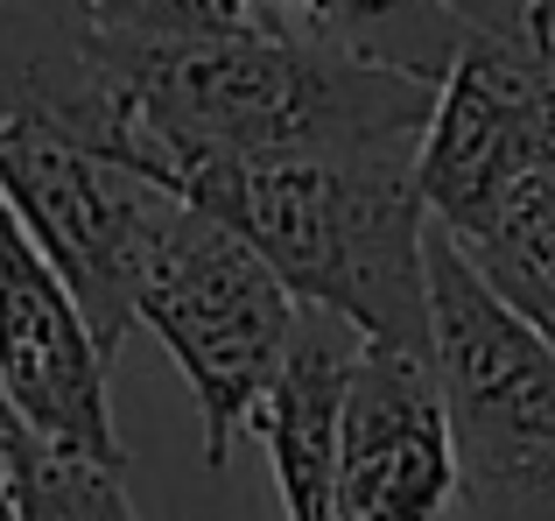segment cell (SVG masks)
Segmentation results:
<instances>
[{
  "label": "cell",
  "mask_w": 555,
  "mask_h": 521,
  "mask_svg": "<svg viewBox=\"0 0 555 521\" xmlns=\"http://www.w3.org/2000/svg\"><path fill=\"white\" fill-rule=\"evenodd\" d=\"M120 163L169 191L211 163H415L436 85L282 14L177 42L106 36Z\"/></svg>",
  "instance_id": "cell-1"
},
{
  "label": "cell",
  "mask_w": 555,
  "mask_h": 521,
  "mask_svg": "<svg viewBox=\"0 0 555 521\" xmlns=\"http://www.w3.org/2000/svg\"><path fill=\"white\" fill-rule=\"evenodd\" d=\"M359 345L429 353V205L415 163H211L169 183Z\"/></svg>",
  "instance_id": "cell-2"
},
{
  "label": "cell",
  "mask_w": 555,
  "mask_h": 521,
  "mask_svg": "<svg viewBox=\"0 0 555 521\" xmlns=\"http://www.w3.org/2000/svg\"><path fill=\"white\" fill-rule=\"evenodd\" d=\"M429 359L464 521H555V345L429 226Z\"/></svg>",
  "instance_id": "cell-3"
},
{
  "label": "cell",
  "mask_w": 555,
  "mask_h": 521,
  "mask_svg": "<svg viewBox=\"0 0 555 521\" xmlns=\"http://www.w3.org/2000/svg\"><path fill=\"white\" fill-rule=\"evenodd\" d=\"M302 303L282 289V275L246 247L211 212L169 198L155 247L141 260L134 325L155 331L177 373L190 381L204 423V466L225 472L232 444L260 423L288 353L302 339Z\"/></svg>",
  "instance_id": "cell-4"
},
{
  "label": "cell",
  "mask_w": 555,
  "mask_h": 521,
  "mask_svg": "<svg viewBox=\"0 0 555 521\" xmlns=\"http://www.w3.org/2000/svg\"><path fill=\"white\" fill-rule=\"evenodd\" d=\"M0 198L28 226V240L50 254V268L78 289L99 345L120 359V345L134 339L141 260L155 247L169 191L99 155L70 127L0 99Z\"/></svg>",
  "instance_id": "cell-5"
},
{
  "label": "cell",
  "mask_w": 555,
  "mask_h": 521,
  "mask_svg": "<svg viewBox=\"0 0 555 521\" xmlns=\"http://www.w3.org/2000/svg\"><path fill=\"white\" fill-rule=\"evenodd\" d=\"M113 353L99 345L78 289L28 240L14 205L0 198V409L28 437L70 458L127 472V444L113 430Z\"/></svg>",
  "instance_id": "cell-6"
},
{
  "label": "cell",
  "mask_w": 555,
  "mask_h": 521,
  "mask_svg": "<svg viewBox=\"0 0 555 521\" xmlns=\"http://www.w3.org/2000/svg\"><path fill=\"white\" fill-rule=\"evenodd\" d=\"M457 500V444L429 353L359 345L338 395V514L443 521Z\"/></svg>",
  "instance_id": "cell-7"
},
{
  "label": "cell",
  "mask_w": 555,
  "mask_h": 521,
  "mask_svg": "<svg viewBox=\"0 0 555 521\" xmlns=\"http://www.w3.org/2000/svg\"><path fill=\"white\" fill-rule=\"evenodd\" d=\"M338 317H302V339L260 409V444L274 466V494L288 521H345L338 514V395L359 345L338 339Z\"/></svg>",
  "instance_id": "cell-8"
},
{
  "label": "cell",
  "mask_w": 555,
  "mask_h": 521,
  "mask_svg": "<svg viewBox=\"0 0 555 521\" xmlns=\"http://www.w3.org/2000/svg\"><path fill=\"white\" fill-rule=\"evenodd\" d=\"M443 240L472 260L478 282L506 310H520L555 345V141L492 191V205L464 233H443Z\"/></svg>",
  "instance_id": "cell-9"
},
{
  "label": "cell",
  "mask_w": 555,
  "mask_h": 521,
  "mask_svg": "<svg viewBox=\"0 0 555 521\" xmlns=\"http://www.w3.org/2000/svg\"><path fill=\"white\" fill-rule=\"evenodd\" d=\"M0 452H8V508L14 521H141L127 500V472H106L92 458H70L56 444L28 437L22 423H0Z\"/></svg>",
  "instance_id": "cell-10"
},
{
  "label": "cell",
  "mask_w": 555,
  "mask_h": 521,
  "mask_svg": "<svg viewBox=\"0 0 555 521\" xmlns=\"http://www.w3.org/2000/svg\"><path fill=\"white\" fill-rule=\"evenodd\" d=\"M92 22L106 36H134V42H177V36H211V28L240 22V0H85Z\"/></svg>",
  "instance_id": "cell-11"
},
{
  "label": "cell",
  "mask_w": 555,
  "mask_h": 521,
  "mask_svg": "<svg viewBox=\"0 0 555 521\" xmlns=\"http://www.w3.org/2000/svg\"><path fill=\"white\" fill-rule=\"evenodd\" d=\"M450 8H457V14H464L472 28H514L528 0H450Z\"/></svg>",
  "instance_id": "cell-12"
},
{
  "label": "cell",
  "mask_w": 555,
  "mask_h": 521,
  "mask_svg": "<svg viewBox=\"0 0 555 521\" xmlns=\"http://www.w3.org/2000/svg\"><path fill=\"white\" fill-rule=\"evenodd\" d=\"M0 8H42V14H56V8H85V0H0ZM92 14V8H85Z\"/></svg>",
  "instance_id": "cell-13"
},
{
  "label": "cell",
  "mask_w": 555,
  "mask_h": 521,
  "mask_svg": "<svg viewBox=\"0 0 555 521\" xmlns=\"http://www.w3.org/2000/svg\"><path fill=\"white\" fill-rule=\"evenodd\" d=\"M0 423H8V409H0ZM0 521H14V508H8V452H0Z\"/></svg>",
  "instance_id": "cell-14"
}]
</instances>
